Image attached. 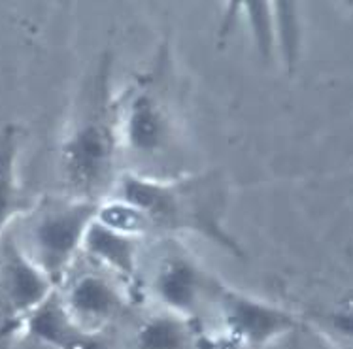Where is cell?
I'll list each match as a JSON object with an SVG mask.
<instances>
[{"label": "cell", "instance_id": "obj_1", "mask_svg": "<svg viewBox=\"0 0 353 349\" xmlns=\"http://www.w3.org/2000/svg\"><path fill=\"white\" fill-rule=\"evenodd\" d=\"M116 197L134 204L152 223L153 234H195L225 253L242 259L240 242L225 226L229 193L219 174L153 178L123 174Z\"/></svg>", "mask_w": 353, "mask_h": 349}, {"label": "cell", "instance_id": "obj_2", "mask_svg": "<svg viewBox=\"0 0 353 349\" xmlns=\"http://www.w3.org/2000/svg\"><path fill=\"white\" fill-rule=\"evenodd\" d=\"M119 149L112 59L102 55L81 87L76 114L59 149L61 174L72 197L101 202L102 195L116 185Z\"/></svg>", "mask_w": 353, "mask_h": 349}, {"label": "cell", "instance_id": "obj_3", "mask_svg": "<svg viewBox=\"0 0 353 349\" xmlns=\"http://www.w3.org/2000/svg\"><path fill=\"white\" fill-rule=\"evenodd\" d=\"M99 202L78 197L43 198L15 221L10 238L37 268L57 287L65 284Z\"/></svg>", "mask_w": 353, "mask_h": 349}, {"label": "cell", "instance_id": "obj_4", "mask_svg": "<svg viewBox=\"0 0 353 349\" xmlns=\"http://www.w3.org/2000/svg\"><path fill=\"white\" fill-rule=\"evenodd\" d=\"M165 53L153 70L144 74L132 87L117 98L119 144L142 159H155L170 147L176 136V117L166 89Z\"/></svg>", "mask_w": 353, "mask_h": 349}, {"label": "cell", "instance_id": "obj_5", "mask_svg": "<svg viewBox=\"0 0 353 349\" xmlns=\"http://www.w3.org/2000/svg\"><path fill=\"white\" fill-rule=\"evenodd\" d=\"M231 349H257L295 330V315L267 300L234 291L217 282L212 297Z\"/></svg>", "mask_w": 353, "mask_h": 349}, {"label": "cell", "instance_id": "obj_6", "mask_svg": "<svg viewBox=\"0 0 353 349\" xmlns=\"http://www.w3.org/2000/svg\"><path fill=\"white\" fill-rule=\"evenodd\" d=\"M217 279L210 277L189 255L168 251L153 270L152 295L161 310L196 321L206 299L212 302Z\"/></svg>", "mask_w": 353, "mask_h": 349}, {"label": "cell", "instance_id": "obj_7", "mask_svg": "<svg viewBox=\"0 0 353 349\" xmlns=\"http://www.w3.org/2000/svg\"><path fill=\"white\" fill-rule=\"evenodd\" d=\"M59 297L70 319L87 332H102L127 308V295L116 277L99 272L78 274Z\"/></svg>", "mask_w": 353, "mask_h": 349}, {"label": "cell", "instance_id": "obj_8", "mask_svg": "<svg viewBox=\"0 0 353 349\" xmlns=\"http://www.w3.org/2000/svg\"><path fill=\"white\" fill-rule=\"evenodd\" d=\"M55 291L57 287L50 277L37 268L6 234L0 244V295L8 306V317L25 319Z\"/></svg>", "mask_w": 353, "mask_h": 349}, {"label": "cell", "instance_id": "obj_9", "mask_svg": "<svg viewBox=\"0 0 353 349\" xmlns=\"http://www.w3.org/2000/svg\"><path fill=\"white\" fill-rule=\"evenodd\" d=\"M23 330L53 349H112L102 332H87L70 319L55 291L23 319Z\"/></svg>", "mask_w": 353, "mask_h": 349}, {"label": "cell", "instance_id": "obj_10", "mask_svg": "<svg viewBox=\"0 0 353 349\" xmlns=\"http://www.w3.org/2000/svg\"><path fill=\"white\" fill-rule=\"evenodd\" d=\"M21 149V132L15 125L0 129V244L10 233V226L32 210L37 200L27 197L23 191L17 159Z\"/></svg>", "mask_w": 353, "mask_h": 349}, {"label": "cell", "instance_id": "obj_11", "mask_svg": "<svg viewBox=\"0 0 353 349\" xmlns=\"http://www.w3.org/2000/svg\"><path fill=\"white\" fill-rule=\"evenodd\" d=\"M81 253L119 282H134L137 277L138 240L114 233L97 221L87 229Z\"/></svg>", "mask_w": 353, "mask_h": 349}, {"label": "cell", "instance_id": "obj_12", "mask_svg": "<svg viewBox=\"0 0 353 349\" xmlns=\"http://www.w3.org/2000/svg\"><path fill=\"white\" fill-rule=\"evenodd\" d=\"M204 342L196 321L161 310L138 325L130 349H214Z\"/></svg>", "mask_w": 353, "mask_h": 349}, {"label": "cell", "instance_id": "obj_13", "mask_svg": "<svg viewBox=\"0 0 353 349\" xmlns=\"http://www.w3.org/2000/svg\"><path fill=\"white\" fill-rule=\"evenodd\" d=\"M94 221L114 233L129 236L138 242L153 234L152 223L148 221L144 211L119 197L101 200Z\"/></svg>", "mask_w": 353, "mask_h": 349}, {"label": "cell", "instance_id": "obj_14", "mask_svg": "<svg viewBox=\"0 0 353 349\" xmlns=\"http://www.w3.org/2000/svg\"><path fill=\"white\" fill-rule=\"evenodd\" d=\"M238 14L244 17L250 29L255 50L265 61H270L276 51L274 6L272 2H242L238 4Z\"/></svg>", "mask_w": 353, "mask_h": 349}, {"label": "cell", "instance_id": "obj_15", "mask_svg": "<svg viewBox=\"0 0 353 349\" xmlns=\"http://www.w3.org/2000/svg\"><path fill=\"white\" fill-rule=\"evenodd\" d=\"M274 6L276 50L280 51L289 72L295 68L301 51V23L293 2H272Z\"/></svg>", "mask_w": 353, "mask_h": 349}, {"label": "cell", "instance_id": "obj_16", "mask_svg": "<svg viewBox=\"0 0 353 349\" xmlns=\"http://www.w3.org/2000/svg\"><path fill=\"white\" fill-rule=\"evenodd\" d=\"M329 325L334 332L353 340V310H336L329 315Z\"/></svg>", "mask_w": 353, "mask_h": 349}, {"label": "cell", "instance_id": "obj_17", "mask_svg": "<svg viewBox=\"0 0 353 349\" xmlns=\"http://www.w3.org/2000/svg\"><path fill=\"white\" fill-rule=\"evenodd\" d=\"M23 330V319H14V317H6L0 325V343L8 340L10 336H14L15 332Z\"/></svg>", "mask_w": 353, "mask_h": 349}]
</instances>
